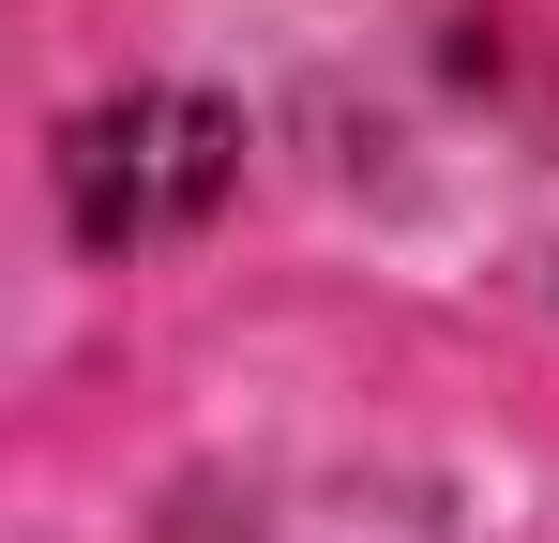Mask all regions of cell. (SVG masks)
<instances>
[{"instance_id": "cell-1", "label": "cell", "mask_w": 559, "mask_h": 543, "mask_svg": "<svg viewBox=\"0 0 559 543\" xmlns=\"http://www.w3.org/2000/svg\"><path fill=\"white\" fill-rule=\"evenodd\" d=\"M242 196V106L227 90H121L92 106L76 136H61V227L92 242V257H152V242H197L212 212Z\"/></svg>"}]
</instances>
